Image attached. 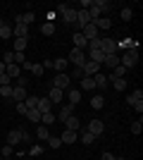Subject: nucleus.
Segmentation results:
<instances>
[{
	"label": "nucleus",
	"instance_id": "32",
	"mask_svg": "<svg viewBox=\"0 0 143 160\" xmlns=\"http://www.w3.org/2000/svg\"><path fill=\"white\" fill-rule=\"evenodd\" d=\"M24 105H26V110H36V105H38V98H36V96H29V98L24 100Z\"/></svg>",
	"mask_w": 143,
	"mask_h": 160
},
{
	"label": "nucleus",
	"instance_id": "9",
	"mask_svg": "<svg viewBox=\"0 0 143 160\" xmlns=\"http://www.w3.org/2000/svg\"><path fill=\"white\" fill-rule=\"evenodd\" d=\"M79 33H81V36H83L86 41H93V38H98V33H100V31L95 29V24H86V27H83Z\"/></svg>",
	"mask_w": 143,
	"mask_h": 160
},
{
	"label": "nucleus",
	"instance_id": "55",
	"mask_svg": "<svg viewBox=\"0 0 143 160\" xmlns=\"http://www.w3.org/2000/svg\"><path fill=\"white\" fill-rule=\"evenodd\" d=\"M0 160H2V158H0Z\"/></svg>",
	"mask_w": 143,
	"mask_h": 160
},
{
	"label": "nucleus",
	"instance_id": "43",
	"mask_svg": "<svg viewBox=\"0 0 143 160\" xmlns=\"http://www.w3.org/2000/svg\"><path fill=\"white\" fill-rule=\"evenodd\" d=\"M43 72H45L43 65H34V67H31V74H34V77H43Z\"/></svg>",
	"mask_w": 143,
	"mask_h": 160
},
{
	"label": "nucleus",
	"instance_id": "31",
	"mask_svg": "<svg viewBox=\"0 0 143 160\" xmlns=\"http://www.w3.org/2000/svg\"><path fill=\"white\" fill-rule=\"evenodd\" d=\"M112 86H115L117 91H126L129 84H126V79H112Z\"/></svg>",
	"mask_w": 143,
	"mask_h": 160
},
{
	"label": "nucleus",
	"instance_id": "39",
	"mask_svg": "<svg viewBox=\"0 0 143 160\" xmlns=\"http://www.w3.org/2000/svg\"><path fill=\"white\" fill-rule=\"evenodd\" d=\"M0 38H2V41L12 38V29H10V27H2V29H0Z\"/></svg>",
	"mask_w": 143,
	"mask_h": 160
},
{
	"label": "nucleus",
	"instance_id": "30",
	"mask_svg": "<svg viewBox=\"0 0 143 160\" xmlns=\"http://www.w3.org/2000/svg\"><path fill=\"white\" fill-rule=\"evenodd\" d=\"M26 48V38H14V53H24Z\"/></svg>",
	"mask_w": 143,
	"mask_h": 160
},
{
	"label": "nucleus",
	"instance_id": "11",
	"mask_svg": "<svg viewBox=\"0 0 143 160\" xmlns=\"http://www.w3.org/2000/svg\"><path fill=\"white\" fill-rule=\"evenodd\" d=\"M12 36L14 38H29V27L26 24H17V27L12 29Z\"/></svg>",
	"mask_w": 143,
	"mask_h": 160
},
{
	"label": "nucleus",
	"instance_id": "13",
	"mask_svg": "<svg viewBox=\"0 0 143 160\" xmlns=\"http://www.w3.org/2000/svg\"><path fill=\"white\" fill-rule=\"evenodd\" d=\"M12 100H17V103H24V100H26L24 86H12Z\"/></svg>",
	"mask_w": 143,
	"mask_h": 160
},
{
	"label": "nucleus",
	"instance_id": "49",
	"mask_svg": "<svg viewBox=\"0 0 143 160\" xmlns=\"http://www.w3.org/2000/svg\"><path fill=\"white\" fill-rule=\"evenodd\" d=\"M17 112H19V115H26V105H24V103H17Z\"/></svg>",
	"mask_w": 143,
	"mask_h": 160
},
{
	"label": "nucleus",
	"instance_id": "17",
	"mask_svg": "<svg viewBox=\"0 0 143 160\" xmlns=\"http://www.w3.org/2000/svg\"><path fill=\"white\" fill-rule=\"evenodd\" d=\"M91 79H93L95 88H100V91H102V88H105V86H107V77H105V74H100V72L95 74V77H91Z\"/></svg>",
	"mask_w": 143,
	"mask_h": 160
},
{
	"label": "nucleus",
	"instance_id": "29",
	"mask_svg": "<svg viewBox=\"0 0 143 160\" xmlns=\"http://www.w3.org/2000/svg\"><path fill=\"white\" fill-rule=\"evenodd\" d=\"M136 100H143V91H141V88H136V91H134V93L126 98V103H131V105H134Z\"/></svg>",
	"mask_w": 143,
	"mask_h": 160
},
{
	"label": "nucleus",
	"instance_id": "52",
	"mask_svg": "<svg viewBox=\"0 0 143 160\" xmlns=\"http://www.w3.org/2000/svg\"><path fill=\"white\" fill-rule=\"evenodd\" d=\"M0 74H5V62H0Z\"/></svg>",
	"mask_w": 143,
	"mask_h": 160
},
{
	"label": "nucleus",
	"instance_id": "8",
	"mask_svg": "<svg viewBox=\"0 0 143 160\" xmlns=\"http://www.w3.org/2000/svg\"><path fill=\"white\" fill-rule=\"evenodd\" d=\"M81 72H83V77H95V74L100 72V65H95L93 60H86L83 67H81Z\"/></svg>",
	"mask_w": 143,
	"mask_h": 160
},
{
	"label": "nucleus",
	"instance_id": "26",
	"mask_svg": "<svg viewBox=\"0 0 143 160\" xmlns=\"http://www.w3.org/2000/svg\"><path fill=\"white\" fill-rule=\"evenodd\" d=\"M81 88H83V91H93V88H95L93 79H91V77H81Z\"/></svg>",
	"mask_w": 143,
	"mask_h": 160
},
{
	"label": "nucleus",
	"instance_id": "47",
	"mask_svg": "<svg viewBox=\"0 0 143 160\" xmlns=\"http://www.w3.org/2000/svg\"><path fill=\"white\" fill-rule=\"evenodd\" d=\"M24 53H14V65H24Z\"/></svg>",
	"mask_w": 143,
	"mask_h": 160
},
{
	"label": "nucleus",
	"instance_id": "51",
	"mask_svg": "<svg viewBox=\"0 0 143 160\" xmlns=\"http://www.w3.org/2000/svg\"><path fill=\"white\" fill-rule=\"evenodd\" d=\"M91 5H93V0H81V10H88Z\"/></svg>",
	"mask_w": 143,
	"mask_h": 160
},
{
	"label": "nucleus",
	"instance_id": "54",
	"mask_svg": "<svg viewBox=\"0 0 143 160\" xmlns=\"http://www.w3.org/2000/svg\"><path fill=\"white\" fill-rule=\"evenodd\" d=\"M115 160H124V158H115Z\"/></svg>",
	"mask_w": 143,
	"mask_h": 160
},
{
	"label": "nucleus",
	"instance_id": "10",
	"mask_svg": "<svg viewBox=\"0 0 143 160\" xmlns=\"http://www.w3.org/2000/svg\"><path fill=\"white\" fill-rule=\"evenodd\" d=\"M17 143H21V129H12V132L7 134V146H17Z\"/></svg>",
	"mask_w": 143,
	"mask_h": 160
},
{
	"label": "nucleus",
	"instance_id": "27",
	"mask_svg": "<svg viewBox=\"0 0 143 160\" xmlns=\"http://www.w3.org/2000/svg\"><path fill=\"white\" fill-rule=\"evenodd\" d=\"M105 65H110V67H112V69H115V67L117 65H119V55H105Z\"/></svg>",
	"mask_w": 143,
	"mask_h": 160
},
{
	"label": "nucleus",
	"instance_id": "16",
	"mask_svg": "<svg viewBox=\"0 0 143 160\" xmlns=\"http://www.w3.org/2000/svg\"><path fill=\"white\" fill-rule=\"evenodd\" d=\"M36 110H38V112H53V103H50V100L48 98H38V105H36Z\"/></svg>",
	"mask_w": 143,
	"mask_h": 160
},
{
	"label": "nucleus",
	"instance_id": "18",
	"mask_svg": "<svg viewBox=\"0 0 143 160\" xmlns=\"http://www.w3.org/2000/svg\"><path fill=\"white\" fill-rule=\"evenodd\" d=\"M93 24H95V29H98V31H100V29H102V31L112 29V19H107V17H100V19H98V22H93Z\"/></svg>",
	"mask_w": 143,
	"mask_h": 160
},
{
	"label": "nucleus",
	"instance_id": "37",
	"mask_svg": "<svg viewBox=\"0 0 143 160\" xmlns=\"http://www.w3.org/2000/svg\"><path fill=\"white\" fill-rule=\"evenodd\" d=\"M141 132H143V122H141V120H136L134 124H131V134H136V136H138Z\"/></svg>",
	"mask_w": 143,
	"mask_h": 160
},
{
	"label": "nucleus",
	"instance_id": "22",
	"mask_svg": "<svg viewBox=\"0 0 143 160\" xmlns=\"http://www.w3.org/2000/svg\"><path fill=\"white\" fill-rule=\"evenodd\" d=\"M67 58H57V60H53V69H57V74L60 72H64V69H67Z\"/></svg>",
	"mask_w": 143,
	"mask_h": 160
},
{
	"label": "nucleus",
	"instance_id": "19",
	"mask_svg": "<svg viewBox=\"0 0 143 160\" xmlns=\"http://www.w3.org/2000/svg\"><path fill=\"white\" fill-rule=\"evenodd\" d=\"M72 41H74V46L79 48V50H86V48H88V41L83 38V36H81V33H79V31L74 33V38H72Z\"/></svg>",
	"mask_w": 143,
	"mask_h": 160
},
{
	"label": "nucleus",
	"instance_id": "34",
	"mask_svg": "<svg viewBox=\"0 0 143 160\" xmlns=\"http://www.w3.org/2000/svg\"><path fill=\"white\" fill-rule=\"evenodd\" d=\"M41 122H43V127L53 124V122H55V115H53V112H43V115H41Z\"/></svg>",
	"mask_w": 143,
	"mask_h": 160
},
{
	"label": "nucleus",
	"instance_id": "28",
	"mask_svg": "<svg viewBox=\"0 0 143 160\" xmlns=\"http://www.w3.org/2000/svg\"><path fill=\"white\" fill-rule=\"evenodd\" d=\"M93 141H95V136H93V134H91V132H86V129H83V132H81V143H86V146H91Z\"/></svg>",
	"mask_w": 143,
	"mask_h": 160
},
{
	"label": "nucleus",
	"instance_id": "53",
	"mask_svg": "<svg viewBox=\"0 0 143 160\" xmlns=\"http://www.w3.org/2000/svg\"><path fill=\"white\" fill-rule=\"evenodd\" d=\"M2 27H5V22H2V19H0V29H2Z\"/></svg>",
	"mask_w": 143,
	"mask_h": 160
},
{
	"label": "nucleus",
	"instance_id": "4",
	"mask_svg": "<svg viewBox=\"0 0 143 160\" xmlns=\"http://www.w3.org/2000/svg\"><path fill=\"white\" fill-rule=\"evenodd\" d=\"M69 81H72V77H69L67 72H60V74L53 79V88H60V91H64V88H69Z\"/></svg>",
	"mask_w": 143,
	"mask_h": 160
},
{
	"label": "nucleus",
	"instance_id": "5",
	"mask_svg": "<svg viewBox=\"0 0 143 160\" xmlns=\"http://www.w3.org/2000/svg\"><path fill=\"white\" fill-rule=\"evenodd\" d=\"M57 12L62 14V19H64V24H76V10L74 7H67V5H62Z\"/></svg>",
	"mask_w": 143,
	"mask_h": 160
},
{
	"label": "nucleus",
	"instance_id": "12",
	"mask_svg": "<svg viewBox=\"0 0 143 160\" xmlns=\"http://www.w3.org/2000/svg\"><path fill=\"white\" fill-rule=\"evenodd\" d=\"M5 74L10 79H19L21 77V67L19 65H5Z\"/></svg>",
	"mask_w": 143,
	"mask_h": 160
},
{
	"label": "nucleus",
	"instance_id": "20",
	"mask_svg": "<svg viewBox=\"0 0 143 160\" xmlns=\"http://www.w3.org/2000/svg\"><path fill=\"white\" fill-rule=\"evenodd\" d=\"M60 141H62V143H74V141H76V132L64 129V132H62V136H60Z\"/></svg>",
	"mask_w": 143,
	"mask_h": 160
},
{
	"label": "nucleus",
	"instance_id": "38",
	"mask_svg": "<svg viewBox=\"0 0 143 160\" xmlns=\"http://www.w3.org/2000/svg\"><path fill=\"white\" fill-rule=\"evenodd\" d=\"M0 96L2 98H12V84L10 86H0Z\"/></svg>",
	"mask_w": 143,
	"mask_h": 160
},
{
	"label": "nucleus",
	"instance_id": "2",
	"mask_svg": "<svg viewBox=\"0 0 143 160\" xmlns=\"http://www.w3.org/2000/svg\"><path fill=\"white\" fill-rule=\"evenodd\" d=\"M86 60H88V58H86V53H83V50H79V48H74V50L69 53V58H67L69 65H76V67H83V62H86Z\"/></svg>",
	"mask_w": 143,
	"mask_h": 160
},
{
	"label": "nucleus",
	"instance_id": "23",
	"mask_svg": "<svg viewBox=\"0 0 143 160\" xmlns=\"http://www.w3.org/2000/svg\"><path fill=\"white\" fill-rule=\"evenodd\" d=\"M48 100H50V103H62V91L60 88H50V93H48Z\"/></svg>",
	"mask_w": 143,
	"mask_h": 160
},
{
	"label": "nucleus",
	"instance_id": "7",
	"mask_svg": "<svg viewBox=\"0 0 143 160\" xmlns=\"http://www.w3.org/2000/svg\"><path fill=\"white\" fill-rule=\"evenodd\" d=\"M86 132H91L95 136V139H98V136H100L102 132H105V124H102L100 120H91L88 124H86Z\"/></svg>",
	"mask_w": 143,
	"mask_h": 160
},
{
	"label": "nucleus",
	"instance_id": "1",
	"mask_svg": "<svg viewBox=\"0 0 143 160\" xmlns=\"http://www.w3.org/2000/svg\"><path fill=\"white\" fill-rule=\"evenodd\" d=\"M136 62H138V48H131V50H126V53L122 55V60H119V65L129 72L131 67H136Z\"/></svg>",
	"mask_w": 143,
	"mask_h": 160
},
{
	"label": "nucleus",
	"instance_id": "48",
	"mask_svg": "<svg viewBox=\"0 0 143 160\" xmlns=\"http://www.w3.org/2000/svg\"><path fill=\"white\" fill-rule=\"evenodd\" d=\"M134 110H136L138 115L143 112V100H136V103H134Z\"/></svg>",
	"mask_w": 143,
	"mask_h": 160
},
{
	"label": "nucleus",
	"instance_id": "35",
	"mask_svg": "<svg viewBox=\"0 0 143 160\" xmlns=\"http://www.w3.org/2000/svg\"><path fill=\"white\" fill-rule=\"evenodd\" d=\"M36 134H38V139H41V141H48V139H50V132H48V127H43V124L38 127V132H36Z\"/></svg>",
	"mask_w": 143,
	"mask_h": 160
},
{
	"label": "nucleus",
	"instance_id": "46",
	"mask_svg": "<svg viewBox=\"0 0 143 160\" xmlns=\"http://www.w3.org/2000/svg\"><path fill=\"white\" fill-rule=\"evenodd\" d=\"M10 84H12V79L7 74H0V86H10Z\"/></svg>",
	"mask_w": 143,
	"mask_h": 160
},
{
	"label": "nucleus",
	"instance_id": "21",
	"mask_svg": "<svg viewBox=\"0 0 143 160\" xmlns=\"http://www.w3.org/2000/svg\"><path fill=\"white\" fill-rule=\"evenodd\" d=\"M88 60H93L95 65H102V62H105V55H102V50H88Z\"/></svg>",
	"mask_w": 143,
	"mask_h": 160
},
{
	"label": "nucleus",
	"instance_id": "41",
	"mask_svg": "<svg viewBox=\"0 0 143 160\" xmlns=\"http://www.w3.org/2000/svg\"><path fill=\"white\" fill-rule=\"evenodd\" d=\"M48 143H50V148H60V146H62L60 136H50V139H48Z\"/></svg>",
	"mask_w": 143,
	"mask_h": 160
},
{
	"label": "nucleus",
	"instance_id": "3",
	"mask_svg": "<svg viewBox=\"0 0 143 160\" xmlns=\"http://www.w3.org/2000/svg\"><path fill=\"white\" fill-rule=\"evenodd\" d=\"M98 50H102V55H115L117 53V41L115 38H100V48Z\"/></svg>",
	"mask_w": 143,
	"mask_h": 160
},
{
	"label": "nucleus",
	"instance_id": "45",
	"mask_svg": "<svg viewBox=\"0 0 143 160\" xmlns=\"http://www.w3.org/2000/svg\"><path fill=\"white\" fill-rule=\"evenodd\" d=\"M10 155H12V146H7V143H5V146H2V155H0V158L5 160V158H10Z\"/></svg>",
	"mask_w": 143,
	"mask_h": 160
},
{
	"label": "nucleus",
	"instance_id": "25",
	"mask_svg": "<svg viewBox=\"0 0 143 160\" xmlns=\"http://www.w3.org/2000/svg\"><path fill=\"white\" fill-rule=\"evenodd\" d=\"M41 31H43V36H53L55 33V22H45L41 27Z\"/></svg>",
	"mask_w": 143,
	"mask_h": 160
},
{
	"label": "nucleus",
	"instance_id": "36",
	"mask_svg": "<svg viewBox=\"0 0 143 160\" xmlns=\"http://www.w3.org/2000/svg\"><path fill=\"white\" fill-rule=\"evenodd\" d=\"M24 117H29L31 122H41V112H38V110H26Z\"/></svg>",
	"mask_w": 143,
	"mask_h": 160
},
{
	"label": "nucleus",
	"instance_id": "14",
	"mask_svg": "<svg viewBox=\"0 0 143 160\" xmlns=\"http://www.w3.org/2000/svg\"><path fill=\"white\" fill-rule=\"evenodd\" d=\"M76 24H79V27H86V24H91V17H88V12H86V10H76Z\"/></svg>",
	"mask_w": 143,
	"mask_h": 160
},
{
	"label": "nucleus",
	"instance_id": "40",
	"mask_svg": "<svg viewBox=\"0 0 143 160\" xmlns=\"http://www.w3.org/2000/svg\"><path fill=\"white\" fill-rule=\"evenodd\" d=\"M119 17H122V19H124V22H129V19H131V17H134V12H131L129 7H124L122 12H119Z\"/></svg>",
	"mask_w": 143,
	"mask_h": 160
},
{
	"label": "nucleus",
	"instance_id": "6",
	"mask_svg": "<svg viewBox=\"0 0 143 160\" xmlns=\"http://www.w3.org/2000/svg\"><path fill=\"white\" fill-rule=\"evenodd\" d=\"M74 108H76V105H72V103H64V105L60 108V112L55 115V120H57V122H64L67 117H72V115H74Z\"/></svg>",
	"mask_w": 143,
	"mask_h": 160
},
{
	"label": "nucleus",
	"instance_id": "15",
	"mask_svg": "<svg viewBox=\"0 0 143 160\" xmlns=\"http://www.w3.org/2000/svg\"><path fill=\"white\" fill-rule=\"evenodd\" d=\"M64 127L72 129V132H79V129H81V120L72 115V117H67V120H64Z\"/></svg>",
	"mask_w": 143,
	"mask_h": 160
},
{
	"label": "nucleus",
	"instance_id": "44",
	"mask_svg": "<svg viewBox=\"0 0 143 160\" xmlns=\"http://www.w3.org/2000/svg\"><path fill=\"white\" fill-rule=\"evenodd\" d=\"M5 65H14V50H5Z\"/></svg>",
	"mask_w": 143,
	"mask_h": 160
},
{
	"label": "nucleus",
	"instance_id": "42",
	"mask_svg": "<svg viewBox=\"0 0 143 160\" xmlns=\"http://www.w3.org/2000/svg\"><path fill=\"white\" fill-rule=\"evenodd\" d=\"M41 153H43V148H41V146H31V148H29V155H31V158H38Z\"/></svg>",
	"mask_w": 143,
	"mask_h": 160
},
{
	"label": "nucleus",
	"instance_id": "24",
	"mask_svg": "<svg viewBox=\"0 0 143 160\" xmlns=\"http://www.w3.org/2000/svg\"><path fill=\"white\" fill-rule=\"evenodd\" d=\"M67 98H69L72 105H76V103H81V91H79V88H72V91L67 93Z\"/></svg>",
	"mask_w": 143,
	"mask_h": 160
},
{
	"label": "nucleus",
	"instance_id": "33",
	"mask_svg": "<svg viewBox=\"0 0 143 160\" xmlns=\"http://www.w3.org/2000/svg\"><path fill=\"white\" fill-rule=\"evenodd\" d=\"M102 105H105V98H102V96H93V100H91V108H95V110H100Z\"/></svg>",
	"mask_w": 143,
	"mask_h": 160
},
{
	"label": "nucleus",
	"instance_id": "50",
	"mask_svg": "<svg viewBox=\"0 0 143 160\" xmlns=\"http://www.w3.org/2000/svg\"><path fill=\"white\" fill-rule=\"evenodd\" d=\"M100 160H115V155L110 153V151H105V153H102V155H100Z\"/></svg>",
	"mask_w": 143,
	"mask_h": 160
}]
</instances>
